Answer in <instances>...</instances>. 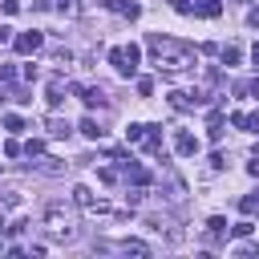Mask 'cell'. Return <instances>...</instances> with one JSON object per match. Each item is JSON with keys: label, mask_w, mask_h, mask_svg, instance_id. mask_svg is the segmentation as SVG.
Returning <instances> with one entry per match:
<instances>
[{"label": "cell", "mask_w": 259, "mask_h": 259, "mask_svg": "<svg viewBox=\"0 0 259 259\" xmlns=\"http://www.w3.org/2000/svg\"><path fill=\"white\" fill-rule=\"evenodd\" d=\"M0 202L4 206H20V190H0Z\"/></svg>", "instance_id": "26"}, {"label": "cell", "mask_w": 259, "mask_h": 259, "mask_svg": "<svg viewBox=\"0 0 259 259\" xmlns=\"http://www.w3.org/2000/svg\"><path fill=\"white\" fill-rule=\"evenodd\" d=\"M0 8H4L8 16H16V12H20V0H0Z\"/></svg>", "instance_id": "32"}, {"label": "cell", "mask_w": 259, "mask_h": 259, "mask_svg": "<svg viewBox=\"0 0 259 259\" xmlns=\"http://www.w3.org/2000/svg\"><path fill=\"white\" fill-rule=\"evenodd\" d=\"M138 93L150 97V93H154V77H138Z\"/></svg>", "instance_id": "28"}, {"label": "cell", "mask_w": 259, "mask_h": 259, "mask_svg": "<svg viewBox=\"0 0 259 259\" xmlns=\"http://www.w3.org/2000/svg\"><path fill=\"white\" fill-rule=\"evenodd\" d=\"M251 231H255V223H251V219H243V223H235V227H231V235H235V239H247Z\"/></svg>", "instance_id": "23"}, {"label": "cell", "mask_w": 259, "mask_h": 259, "mask_svg": "<svg viewBox=\"0 0 259 259\" xmlns=\"http://www.w3.org/2000/svg\"><path fill=\"white\" fill-rule=\"evenodd\" d=\"M170 105H174L178 113H186V109L206 105V93H202V89H174V93H170Z\"/></svg>", "instance_id": "3"}, {"label": "cell", "mask_w": 259, "mask_h": 259, "mask_svg": "<svg viewBox=\"0 0 259 259\" xmlns=\"http://www.w3.org/2000/svg\"><path fill=\"white\" fill-rule=\"evenodd\" d=\"M32 8H40V12H61V16H77V0H32Z\"/></svg>", "instance_id": "8"}, {"label": "cell", "mask_w": 259, "mask_h": 259, "mask_svg": "<svg viewBox=\"0 0 259 259\" xmlns=\"http://www.w3.org/2000/svg\"><path fill=\"white\" fill-rule=\"evenodd\" d=\"M247 174H251V178H259V154H255V162L247 166Z\"/></svg>", "instance_id": "36"}, {"label": "cell", "mask_w": 259, "mask_h": 259, "mask_svg": "<svg viewBox=\"0 0 259 259\" xmlns=\"http://www.w3.org/2000/svg\"><path fill=\"white\" fill-rule=\"evenodd\" d=\"M247 93H251V97H259V77H255V81H247Z\"/></svg>", "instance_id": "37"}, {"label": "cell", "mask_w": 259, "mask_h": 259, "mask_svg": "<svg viewBox=\"0 0 259 259\" xmlns=\"http://www.w3.org/2000/svg\"><path fill=\"white\" fill-rule=\"evenodd\" d=\"M0 81L12 89V85H16V69H12V65H0Z\"/></svg>", "instance_id": "27"}, {"label": "cell", "mask_w": 259, "mask_h": 259, "mask_svg": "<svg viewBox=\"0 0 259 259\" xmlns=\"http://www.w3.org/2000/svg\"><path fill=\"white\" fill-rule=\"evenodd\" d=\"M243 130H251V134H259V113H247V125Z\"/></svg>", "instance_id": "33"}, {"label": "cell", "mask_w": 259, "mask_h": 259, "mask_svg": "<svg viewBox=\"0 0 259 259\" xmlns=\"http://www.w3.org/2000/svg\"><path fill=\"white\" fill-rule=\"evenodd\" d=\"M45 101H49L53 109L65 101V81H61V77H53V81H49V89H45Z\"/></svg>", "instance_id": "15"}, {"label": "cell", "mask_w": 259, "mask_h": 259, "mask_svg": "<svg viewBox=\"0 0 259 259\" xmlns=\"http://www.w3.org/2000/svg\"><path fill=\"white\" fill-rule=\"evenodd\" d=\"M174 154L194 158V154H198V138H194L190 130H174Z\"/></svg>", "instance_id": "5"}, {"label": "cell", "mask_w": 259, "mask_h": 259, "mask_svg": "<svg viewBox=\"0 0 259 259\" xmlns=\"http://www.w3.org/2000/svg\"><path fill=\"white\" fill-rule=\"evenodd\" d=\"M4 130H12V134H20V130H24V117H16V113H8V117H4Z\"/></svg>", "instance_id": "25"}, {"label": "cell", "mask_w": 259, "mask_h": 259, "mask_svg": "<svg viewBox=\"0 0 259 259\" xmlns=\"http://www.w3.org/2000/svg\"><path fill=\"white\" fill-rule=\"evenodd\" d=\"M223 12V4L219 0H194V16H206V20H214Z\"/></svg>", "instance_id": "17"}, {"label": "cell", "mask_w": 259, "mask_h": 259, "mask_svg": "<svg viewBox=\"0 0 259 259\" xmlns=\"http://www.w3.org/2000/svg\"><path fill=\"white\" fill-rule=\"evenodd\" d=\"M142 146H146V154H154V158H166V154H162V134H158V125H150V130H146Z\"/></svg>", "instance_id": "13"}, {"label": "cell", "mask_w": 259, "mask_h": 259, "mask_svg": "<svg viewBox=\"0 0 259 259\" xmlns=\"http://www.w3.org/2000/svg\"><path fill=\"white\" fill-rule=\"evenodd\" d=\"M77 130H81V134H85V138H89V142H97V138H101V134H105V130H101V125H97V121H93V117H85V121H81V125H77Z\"/></svg>", "instance_id": "20"}, {"label": "cell", "mask_w": 259, "mask_h": 259, "mask_svg": "<svg viewBox=\"0 0 259 259\" xmlns=\"http://www.w3.org/2000/svg\"><path fill=\"white\" fill-rule=\"evenodd\" d=\"M28 170H40V174H65V162H61V158H45V154H36V162H28Z\"/></svg>", "instance_id": "12"}, {"label": "cell", "mask_w": 259, "mask_h": 259, "mask_svg": "<svg viewBox=\"0 0 259 259\" xmlns=\"http://www.w3.org/2000/svg\"><path fill=\"white\" fill-rule=\"evenodd\" d=\"M231 125H235V130H243V125H247V113H243V109H235V113H231Z\"/></svg>", "instance_id": "31"}, {"label": "cell", "mask_w": 259, "mask_h": 259, "mask_svg": "<svg viewBox=\"0 0 259 259\" xmlns=\"http://www.w3.org/2000/svg\"><path fill=\"white\" fill-rule=\"evenodd\" d=\"M40 45H45V36H40L36 28H28V32H16V36H12V49H16L20 57H32Z\"/></svg>", "instance_id": "4"}, {"label": "cell", "mask_w": 259, "mask_h": 259, "mask_svg": "<svg viewBox=\"0 0 259 259\" xmlns=\"http://www.w3.org/2000/svg\"><path fill=\"white\" fill-rule=\"evenodd\" d=\"M117 251H121V255H138V259H146V255H150V243H142V239H121Z\"/></svg>", "instance_id": "14"}, {"label": "cell", "mask_w": 259, "mask_h": 259, "mask_svg": "<svg viewBox=\"0 0 259 259\" xmlns=\"http://www.w3.org/2000/svg\"><path fill=\"white\" fill-rule=\"evenodd\" d=\"M251 61H255V65H259V40H255V49H251Z\"/></svg>", "instance_id": "38"}, {"label": "cell", "mask_w": 259, "mask_h": 259, "mask_svg": "<svg viewBox=\"0 0 259 259\" xmlns=\"http://www.w3.org/2000/svg\"><path fill=\"white\" fill-rule=\"evenodd\" d=\"M97 182H101V186H113V182H117V170H113V166H101V170H97Z\"/></svg>", "instance_id": "22"}, {"label": "cell", "mask_w": 259, "mask_h": 259, "mask_svg": "<svg viewBox=\"0 0 259 259\" xmlns=\"http://www.w3.org/2000/svg\"><path fill=\"white\" fill-rule=\"evenodd\" d=\"M45 130H49V138H69V134H73V125H69L65 117H49Z\"/></svg>", "instance_id": "16"}, {"label": "cell", "mask_w": 259, "mask_h": 259, "mask_svg": "<svg viewBox=\"0 0 259 259\" xmlns=\"http://www.w3.org/2000/svg\"><path fill=\"white\" fill-rule=\"evenodd\" d=\"M53 61H57V65H69L73 53H69V49H53Z\"/></svg>", "instance_id": "30"}, {"label": "cell", "mask_w": 259, "mask_h": 259, "mask_svg": "<svg viewBox=\"0 0 259 259\" xmlns=\"http://www.w3.org/2000/svg\"><path fill=\"white\" fill-rule=\"evenodd\" d=\"M247 24H251V28H259V8H251V12H247Z\"/></svg>", "instance_id": "34"}, {"label": "cell", "mask_w": 259, "mask_h": 259, "mask_svg": "<svg viewBox=\"0 0 259 259\" xmlns=\"http://www.w3.org/2000/svg\"><path fill=\"white\" fill-rule=\"evenodd\" d=\"M0 231H4V210H0Z\"/></svg>", "instance_id": "39"}, {"label": "cell", "mask_w": 259, "mask_h": 259, "mask_svg": "<svg viewBox=\"0 0 259 259\" xmlns=\"http://www.w3.org/2000/svg\"><path fill=\"white\" fill-rule=\"evenodd\" d=\"M138 61H142V49H138V45H121V49H109V65H113L121 77H134V73H138Z\"/></svg>", "instance_id": "2"}, {"label": "cell", "mask_w": 259, "mask_h": 259, "mask_svg": "<svg viewBox=\"0 0 259 259\" xmlns=\"http://www.w3.org/2000/svg\"><path fill=\"white\" fill-rule=\"evenodd\" d=\"M73 202H77L81 210H89V214H93V210H105V202H101L89 186H73Z\"/></svg>", "instance_id": "6"}, {"label": "cell", "mask_w": 259, "mask_h": 259, "mask_svg": "<svg viewBox=\"0 0 259 259\" xmlns=\"http://www.w3.org/2000/svg\"><path fill=\"white\" fill-rule=\"evenodd\" d=\"M170 8L182 12V16H194V0H170Z\"/></svg>", "instance_id": "24"}, {"label": "cell", "mask_w": 259, "mask_h": 259, "mask_svg": "<svg viewBox=\"0 0 259 259\" xmlns=\"http://www.w3.org/2000/svg\"><path fill=\"white\" fill-rule=\"evenodd\" d=\"M4 40H12V28H8V24H0V45H4Z\"/></svg>", "instance_id": "35"}, {"label": "cell", "mask_w": 259, "mask_h": 259, "mask_svg": "<svg viewBox=\"0 0 259 259\" xmlns=\"http://www.w3.org/2000/svg\"><path fill=\"white\" fill-rule=\"evenodd\" d=\"M24 154H28V158H36V154H45V142H40V138H32V142L24 146Z\"/></svg>", "instance_id": "29"}, {"label": "cell", "mask_w": 259, "mask_h": 259, "mask_svg": "<svg viewBox=\"0 0 259 259\" xmlns=\"http://www.w3.org/2000/svg\"><path fill=\"white\" fill-rule=\"evenodd\" d=\"M146 49H150V57H154V65H158L162 73H182V69H190V65L198 61V49H194V45L174 40V36H166V32H150V36H146Z\"/></svg>", "instance_id": "1"}, {"label": "cell", "mask_w": 259, "mask_h": 259, "mask_svg": "<svg viewBox=\"0 0 259 259\" xmlns=\"http://www.w3.org/2000/svg\"><path fill=\"white\" fill-rule=\"evenodd\" d=\"M227 235H231V231H227V219H223V214H210V219H206V239H210V243H227Z\"/></svg>", "instance_id": "11"}, {"label": "cell", "mask_w": 259, "mask_h": 259, "mask_svg": "<svg viewBox=\"0 0 259 259\" xmlns=\"http://www.w3.org/2000/svg\"><path fill=\"white\" fill-rule=\"evenodd\" d=\"M121 174H125V182H134V186H150V170H146L142 162H121Z\"/></svg>", "instance_id": "9"}, {"label": "cell", "mask_w": 259, "mask_h": 259, "mask_svg": "<svg viewBox=\"0 0 259 259\" xmlns=\"http://www.w3.org/2000/svg\"><path fill=\"white\" fill-rule=\"evenodd\" d=\"M101 8H109V12L125 16V20H138L142 16V4H134V0H101Z\"/></svg>", "instance_id": "7"}, {"label": "cell", "mask_w": 259, "mask_h": 259, "mask_svg": "<svg viewBox=\"0 0 259 259\" xmlns=\"http://www.w3.org/2000/svg\"><path fill=\"white\" fill-rule=\"evenodd\" d=\"M73 93H77L89 109H93V105H105V89H101V85H77Z\"/></svg>", "instance_id": "10"}, {"label": "cell", "mask_w": 259, "mask_h": 259, "mask_svg": "<svg viewBox=\"0 0 259 259\" xmlns=\"http://www.w3.org/2000/svg\"><path fill=\"white\" fill-rule=\"evenodd\" d=\"M146 130H150V125H142V121H134V125H125V142H130V146H138V142L146 138Z\"/></svg>", "instance_id": "21"}, {"label": "cell", "mask_w": 259, "mask_h": 259, "mask_svg": "<svg viewBox=\"0 0 259 259\" xmlns=\"http://www.w3.org/2000/svg\"><path fill=\"white\" fill-rule=\"evenodd\" d=\"M239 210H243L247 219H251V214H259V190H251V194H243V198H239Z\"/></svg>", "instance_id": "18"}, {"label": "cell", "mask_w": 259, "mask_h": 259, "mask_svg": "<svg viewBox=\"0 0 259 259\" xmlns=\"http://www.w3.org/2000/svg\"><path fill=\"white\" fill-rule=\"evenodd\" d=\"M219 57H223V65H239L243 49H239V45H223V49H219Z\"/></svg>", "instance_id": "19"}]
</instances>
